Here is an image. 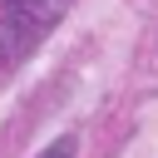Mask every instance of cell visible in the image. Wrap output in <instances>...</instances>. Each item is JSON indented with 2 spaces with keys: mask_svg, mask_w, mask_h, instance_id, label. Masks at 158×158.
Masks as SVG:
<instances>
[{
  "mask_svg": "<svg viewBox=\"0 0 158 158\" xmlns=\"http://www.w3.org/2000/svg\"><path fill=\"white\" fill-rule=\"evenodd\" d=\"M74 0H0V59L20 64L69 10Z\"/></svg>",
  "mask_w": 158,
  "mask_h": 158,
  "instance_id": "6da1fadb",
  "label": "cell"
},
{
  "mask_svg": "<svg viewBox=\"0 0 158 158\" xmlns=\"http://www.w3.org/2000/svg\"><path fill=\"white\" fill-rule=\"evenodd\" d=\"M40 158H74V138H69V133H64V138H54Z\"/></svg>",
  "mask_w": 158,
  "mask_h": 158,
  "instance_id": "7a4b0ae2",
  "label": "cell"
}]
</instances>
